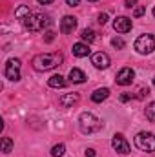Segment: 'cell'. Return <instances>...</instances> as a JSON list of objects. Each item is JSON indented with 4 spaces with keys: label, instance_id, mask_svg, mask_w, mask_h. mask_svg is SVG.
I'll return each instance as SVG.
<instances>
[{
    "label": "cell",
    "instance_id": "6da1fadb",
    "mask_svg": "<svg viewBox=\"0 0 155 157\" xmlns=\"http://www.w3.org/2000/svg\"><path fill=\"white\" fill-rule=\"evenodd\" d=\"M62 60H64L62 53H42V55H37L33 59L31 64L37 71H49V70L60 66Z\"/></svg>",
    "mask_w": 155,
    "mask_h": 157
},
{
    "label": "cell",
    "instance_id": "7a4b0ae2",
    "mask_svg": "<svg viewBox=\"0 0 155 157\" xmlns=\"http://www.w3.org/2000/svg\"><path fill=\"white\" fill-rule=\"evenodd\" d=\"M22 24H24V28L29 29V31H42L46 26L51 24V20H49L46 15H42V13H31L28 18L22 20Z\"/></svg>",
    "mask_w": 155,
    "mask_h": 157
},
{
    "label": "cell",
    "instance_id": "3957f363",
    "mask_svg": "<svg viewBox=\"0 0 155 157\" xmlns=\"http://www.w3.org/2000/svg\"><path fill=\"white\" fill-rule=\"evenodd\" d=\"M100 126H102L100 121L95 117L93 113H89V112L80 113V117H78V128H80L82 133H93V132H99Z\"/></svg>",
    "mask_w": 155,
    "mask_h": 157
},
{
    "label": "cell",
    "instance_id": "277c9868",
    "mask_svg": "<svg viewBox=\"0 0 155 157\" xmlns=\"http://www.w3.org/2000/svg\"><path fill=\"white\" fill-rule=\"evenodd\" d=\"M133 143H135V146H137L139 150H142V152H148V154L155 152V135L152 132H139V133L135 135Z\"/></svg>",
    "mask_w": 155,
    "mask_h": 157
},
{
    "label": "cell",
    "instance_id": "5b68a950",
    "mask_svg": "<svg viewBox=\"0 0 155 157\" xmlns=\"http://www.w3.org/2000/svg\"><path fill=\"white\" fill-rule=\"evenodd\" d=\"M133 48H135L137 53H141V55H150L155 49V37L153 35H148V33H146V35H141L139 39L135 40Z\"/></svg>",
    "mask_w": 155,
    "mask_h": 157
},
{
    "label": "cell",
    "instance_id": "8992f818",
    "mask_svg": "<svg viewBox=\"0 0 155 157\" xmlns=\"http://www.w3.org/2000/svg\"><path fill=\"white\" fill-rule=\"evenodd\" d=\"M4 75L13 82L20 80V59H9L4 68Z\"/></svg>",
    "mask_w": 155,
    "mask_h": 157
},
{
    "label": "cell",
    "instance_id": "52a82bcc",
    "mask_svg": "<svg viewBox=\"0 0 155 157\" xmlns=\"http://www.w3.org/2000/svg\"><path fill=\"white\" fill-rule=\"evenodd\" d=\"M112 146H113V150H115V152L124 154V155H126V154H130V150H131V148H130V143H128L120 133H115V135H113V139H112Z\"/></svg>",
    "mask_w": 155,
    "mask_h": 157
},
{
    "label": "cell",
    "instance_id": "ba28073f",
    "mask_svg": "<svg viewBox=\"0 0 155 157\" xmlns=\"http://www.w3.org/2000/svg\"><path fill=\"white\" fill-rule=\"evenodd\" d=\"M133 77H135V71L131 70V68H122L119 73H117V77H115V80H117V84L119 86H130L131 82H133Z\"/></svg>",
    "mask_w": 155,
    "mask_h": 157
},
{
    "label": "cell",
    "instance_id": "9c48e42d",
    "mask_svg": "<svg viewBox=\"0 0 155 157\" xmlns=\"http://www.w3.org/2000/svg\"><path fill=\"white\" fill-rule=\"evenodd\" d=\"M110 57H108V53H102V51H99V53H93L91 55V64L97 68V70H106L108 66H110Z\"/></svg>",
    "mask_w": 155,
    "mask_h": 157
},
{
    "label": "cell",
    "instance_id": "30bf717a",
    "mask_svg": "<svg viewBox=\"0 0 155 157\" xmlns=\"http://www.w3.org/2000/svg\"><path fill=\"white\" fill-rule=\"evenodd\" d=\"M131 18H128V17H117L115 20H113V29H115L117 33H128V31H131Z\"/></svg>",
    "mask_w": 155,
    "mask_h": 157
},
{
    "label": "cell",
    "instance_id": "8fae6325",
    "mask_svg": "<svg viewBox=\"0 0 155 157\" xmlns=\"http://www.w3.org/2000/svg\"><path fill=\"white\" fill-rule=\"evenodd\" d=\"M75 28H77V18H75V17L66 15V17L60 20V31H62V33H73Z\"/></svg>",
    "mask_w": 155,
    "mask_h": 157
},
{
    "label": "cell",
    "instance_id": "7c38bea8",
    "mask_svg": "<svg viewBox=\"0 0 155 157\" xmlns=\"http://www.w3.org/2000/svg\"><path fill=\"white\" fill-rule=\"evenodd\" d=\"M75 102H78V93H66L59 99V104L64 108H71Z\"/></svg>",
    "mask_w": 155,
    "mask_h": 157
},
{
    "label": "cell",
    "instance_id": "4fadbf2b",
    "mask_svg": "<svg viewBox=\"0 0 155 157\" xmlns=\"http://www.w3.org/2000/svg\"><path fill=\"white\" fill-rule=\"evenodd\" d=\"M73 55L75 57H88L89 55V46L88 44H84V42H77V44H73Z\"/></svg>",
    "mask_w": 155,
    "mask_h": 157
},
{
    "label": "cell",
    "instance_id": "5bb4252c",
    "mask_svg": "<svg viewBox=\"0 0 155 157\" xmlns=\"http://www.w3.org/2000/svg\"><path fill=\"white\" fill-rule=\"evenodd\" d=\"M108 95H110V90L108 88H99V90H95L91 93V101L93 102H102V101L108 99Z\"/></svg>",
    "mask_w": 155,
    "mask_h": 157
},
{
    "label": "cell",
    "instance_id": "9a60e30c",
    "mask_svg": "<svg viewBox=\"0 0 155 157\" xmlns=\"http://www.w3.org/2000/svg\"><path fill=\"white\" fill-rule=\"evenodd\" d=\"M70 80H71V82H75V84H82V82L86 80V75H84V71H82V70L73 68V70L70 71Z\"/></svg>",
    "mask_w": 155,
    "mask_h": 157
},
{
    "label": "cell",
    "instance_id": "2e32d148",
    "mask_svg": "<svg viewBox=\"0 0 155 157\" xmlns=\"http://www.w3.org/2000/svg\"><path fill=\"white\" fill-rule=\"evenodd\" d=\"M47 84H49L51 88H64V86H66V80H64L62 75H53V77H49Z\"/></svg>",
    "mask_w": 155,
    "mask_h": 157
},
{
    "label": "cell",
    "instance_id": "e0dca14e",
    "mask_svg": "<svg viewBox=\"0 0 155 157\" xmlns=\"http://www.w3.org/2000/svg\"><path fill=\"white\" fill-rule=\"evenodd\" d=\"M29 15H31V11H29L28 6H20V7L15 9V17H17L18 20H24V18H28Z\"/></svg>",
    "mask_w": 155,
    "mask_h": 157
},
{
    "label": "cell",
    "instance_id": "ac0fdd59",
    "mask_svg": "<svg viewBox=\"0 0 155 157\" xmlns=\"http://www.w3.org/2000/svg\"><path fill=\"white\" fill-rule=\"evenodd\" d=\"M80 37H82V40H84V42H88V44H91L93 40L97 39V37H95V31H93V29H89V28H86V29H82V33H80Z\"/></svg>",
    "mask_w": 155,
    "mask_h": 157
},
{
    "label": "cell",
    "instance_id": "d6986e66",
    "mask_svg": "<svg viewBox=\"0 0 155 157\" xmlns=\"http://www.w3.org/2000/svg\"><path fill=\"white\" fill-rule=\"evenodd\" d=\"M64 154H66V146L64 144H55L51 148V155L53 157H62Z\"/></svg>",
    "mask_w": 155,
    "mask_h": 157
},
{
    "label": "cell",
    "instance_id": "ffe728a7",
    "mask_svg": "<svg viewBox=\"0 0 155 157\" xmlns=\"http://www.w3.org/2000/svg\"><path fill=\"white\" fill-rule=\"evenodd\" d=\"M11 148H13V141H11V137H2V152H4V154H9Z\"/></svg>",
    "mask_w": 155,
    "mask_h": 157
},
{
    "label": "cell",
    "instance_id": "44dd1931",
    "mask_svg": "<svg viewBox=\"0 0 155 157\" xmlns=\"http://www.w3.org/2000/svg\"><path fill=\"white\" fill-rule=\"evenodd\" d=\"M146 119L150 122H155V102H150L146 106Z\"/></svg>",
    "mask_w": 155,
    "mask_h": 157
},
{
    "label": "cell",
    "instance_id": "7402d4cb",
    "mask_svg": "<svg viewBox=\"0 0 155 157\" xmlns=\"http://www.w3.org/2000/svg\"><path fill=\"white\" fill-rule=\"evenodd\" d=\"M112 44H113V48H117V49H122L124 46H126V42L120 39V37H117V39H113L112 40Z\"/></svg>",
    "mask_w": 155,
    "mask_h": 157
},
{
    "label": "cell",
    "instance_id": "603a6c76",
    "mask_svg": "<svg viewBox=\"0 0 155 157\" xmlns=\"http://www.w3.org/2000/svg\"><path fill=\"white\" fill-rule=\"evenodd\" d=\"M53 40H55V33H53V31H46V33H44V42L49 44V42H53Z\"/></svg>",
    "mask_w": 155,
    "mask_h": 157
},
{
    "label": "cell",
    "instance_id": "cb8c5ba5",
    "mask_svg": "<svg viewBox=\"0 0 155 157\" xmlns=\"http://www.w3.org/2000/svg\"><path fill=\"white\" fill-rule=\"evenodd\" d=\"M142 15H144V7L142 6H137L133 9V17H142Z\"/></svg>",
    "mask_w": 155,
    "mask_h": 157
},
{
    "label": "cell",
    "instance_id": "d4e9b609",
    "mask_svg": "<svg viewBox=\"0 0 155 157\" xmlns=\"http://www.w3.org/2000/svg\"><path fill=\"white\" fill-rule=\"evenodd\" d=\"M106 22H108V13H100V15H99V24L104 26Z\"/></svg>",
    "mask_w": 155,
    "mask_h": 157
},
{
    "label": "cell",
    "instance_id": "484cf974",
    "mask_svg": "<svg viewBox=\"0 0 155 157\" xmlns=\"http://www.w3.org/2000/svg\"><path fill=\"white\" fill-rule=\"evenodd\" d=\"M131 97H133L131 93H122V95H120V101H122V102H128Z\"/></svg>",
    "mask_w": 155,
    "mask_h": 157
},
{
    "label": "cell",
    "instance_id": "4316f807",
    "mask_svg": "<svg viewBox=\"0 0 155 157\" xmlns=\"http://www.w3.org/2000/svg\"><path fill=\"white\" fill-rule=\"evenodd\" d=\"M135 4H137V0H124L126 7H135Z\"/></svg>",
    "mask_w": 155,
    "mask_h": 157
},
{
    "label": "cell",
    "instance_id": "83f0119b",
    "mask_svg": "<svg viewBox=\"0 0 155 157\" xmlns=\"http://www.w3.org/2000/svg\"><path fill=\"white\" fill-rule=\"evenodd\" d=\"M144 95H150V90H148V88H146V90H144V88H142V90H141V91H139V99H142V97H144Z\"/></svg>",
    "mask_w": 155,
    "mask_h": 157
},
{
    "label": "cell",
    "instance_id": "f1b7e54d",
    "mask_svg": "<svg viewBox=\"0 0 155 157\" xmlns=\"http://www.w3.org/2000/svg\"><path fill=\"white\" fill-rule=\"evenodd\" d=\"M66 4H68V6H71V7H75V6L80 4V0H66Z\"/></svg>",
    "mask_w": 155,
    "mask_h": 157
},
{
    "label": "cell",
    "instance_id": "f546056e",
    "mask_svg": "<svg viewBox=\"0 0 155 157\" xmlns=\"http://www.w3.org/2000/svg\"><path fill=\"white\" fill-rule=\"evenodd\" d=\"M95 155H97V154H95L93 148H88V150H86V157H95Z\"/></svg>",
    "mask_w": 155,
    "mask_h": 157
},
{
    "label": "cell",
    "instance_id": "4dcf8cb0",
    "mask_svg": "<svg viewBox=\"0 0 155 157\" xmlns=\"http://www.w3.org/2000/svg\"><path fill=\"white\" fill-rule=\"evenodd\" d=\"M53 0H39V4H42V6H47V4H51Z\"/></svg>",
    "mask_w": 155,
    "mask_h": 157
},
{
    "label": "cell",
    "instance_id": "1f68e13d",
    "mask_svg": "<svg viewBox=\"0 0 155 157\" xmlns=\"http://www.w3.org/2000/svg\"><path fill=\"white\" fill-rule=\"evenodd\" d=\"M88 2H97V0H88Z\"/></svg>",
    "mask_w": 155,
    "mask_h": 157
},
{
    "label": "cell",
    "instance_id": "d6a6232c",
    "mask_svg": "<svg viewBox=\"0 0 155 157\" xmlns=\"http://www.w3.org/2000/svg\"><path fill=\"white\" fill-rule=\"evenodd\" d=\"M153 17H155V7H153Z\"/></svg>",
    "mask_w": 155,
    "mask_h": 157
},
{
    "label": "cell",
    "instance_id": "836d02e7",
    "mask_svg": "<svg viewBox=\"0 0 155 157\" xmlns=\"http://www.w3.org/2000/svg\"><path fill=\"white\" fill-rule=\"evenodd\" d=\"M153 84H155V77H153Z\"/></svg>",
    "mask_w": 155,
    "mask_h": 157
}]
</instances>
